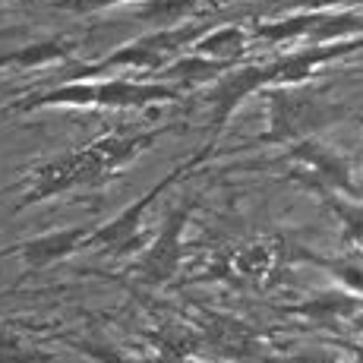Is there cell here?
<instances>
[{
	"mask_svg": "<svg viewBox=\"0 0 363 363\" xmlns=\"http://www.w3.org/2000/svg\"><path fill=\"white\" fill-rule=\"evenodd\" d=\"M259 95L265 104V130L253 139V145H294L300 139H313L323 130L338 127L354 114L345 101L332 99L325 89L310 82L272 86Z\"/></svg>",
	"mask_w": 363,
	"mask_h": 363,
	"instance_id": "6da1fadb",
	"label": "cell"
},
{
	"mask_svg": "<svg viewBox=\"0 0 363 363\" xmlns=\"http://www.w3.org/2000/svg\"><path fill=\"white\" fill-rule=\"evenodd\" d=\"M208 29H212V23H184V26H174V29H149L139 38L123 41L121 48L104 54L101 60H92V64H79V60L64 64V79H92V76L123 73V69H139V73H145V79H152L158 69H164L184 51H190L193 41L199 35H206Z\"/></svg>",
	"mask_w": 363,
	"mask_h": 363,
	"instance_id": "7a4b0ae2",
	"label": "cell"
},
{
	"mask_svg": "<svg viewBox=\"0 0 363 363\" xmlns=\"http://www.w3.org/2000/svg\"><path fill=\"white\" fill-rule=\"evenodd\" d=\"M212 149H215V143H208L206 149H199L193 158H186V162H180L174 171H167L164 177L158 180L152 190H145L136 202H130L127 208H121L111 221L95 225L92 237H89V250H101V253H111V256H130L133 250L139 253V250H143V221H145V212L152 208V202L162 199L164 193L184 177V174L196 171V167L212 155Z\"/></svg>",
	"mask_w": 363,
	"mask_h": 363,
	"instance_id": "3957f363",
	"label": "cell"
},
{
	"mask_svg": "<svg viewBox=\"0 0 363 363\" xmlns=\"http://www.w3.org/2000/svg\"><path fill=\"white\" fill-rule=\"evenodd\" d=\"M297 162L300 167L291 171V180H297L300 186H306L310 193H341V196L363 199V186L354 180V164L345 152L325 145L319 136L313 139H300V143L288 145V155L284 162Z\"/></svg>",
	"mask_w": 363,
	"mask_h": 363,
	"instance_id": "277c9868",
	"label": "cell"
},
{
	"mask_svg": "<svg viewBox=\"0 0 363 363\" xmlns=\"http://www.w3.org/2000/svg\"><path fill=\"white\" fill-rule=\"evenodd\" d=\"M174 130H177V123L152 127V130H114V133H104V136L92 139L89 145H82L89 190H101L104 184H111L117 174L127 171L139 155H145L158 139L167 136V133H174Z\"/></svg>",
	"mask_w": 363,
	"mask_h": 363,
	"instance_id": "5b68a950",
	"label": "cell"
},
{
	"mask_svg": "<svg viewBox=\"0 0 363 363\" xmlns=\"http://www.w3.org/2000/svg\"><path fill=\"white\" fill-rule=\"evenodd\" d=\"M193 212H196V202H184L180 208H171L167 218L162 221V231L155 234V240L145 243L139 250V259L133 262V275L145 284H167L174 275L180 272L184 265V256H186V247H184V231L190 225Z\"/></svg>",
	"mask_w": 363,
	"mask_h": 363,
	"instance_id": "8992f818",
	"label": "cell"
},
{
	"mask_svg": "<svg viewBox=\"0 0 363 363\" xmlns=\"http://www.w3.org/2000/svg\"><path fill=\"white\" fill-rule=\"evenodd\" d=\"M79 190L89 193V174H86V162H82V149L60 152L57 158L35 164L23 177V193H19V202L13 206V215L26 212V208L38 206V202L69 196V193Z\"/></svg>",
	"mask_w": 363,
	"mask_h": 363,
	"instance_id": "52a82bcc",
	"label": "cell"
},
{
	"mask_svg": "<svg viewBox=\"0 0 363 363\" xmlns=\"http://www.w3.org/2000/svg\"><path fill=\"white\" fill-rule=\"evenodd\" d=\"M95 225H73V228H54L29 240L10 243V247L0 250V259L6 256H19L23 259V272H19V281H29L35 272H45L51 265L69 259V256L89 250V237H92Z\"/></svg>",
	"mask_w": 363,
	"mask_h": 363,
	"instance_id": "ba28073f",
	"label": "cell"
},
{
	"mask_svg": "<svg viewBox=\"0 0 363 363\" xmlns=\"http://www.w3.org/2000/svg\"><path fill=\"white\" fill-rule=\"evenodd\" d=\"M269 89L265 79V64H237L228 69L221 79H215L208 86V92L202 95V101L208 104V127H212V139H218L225 127L231 123V117L247 104V99L259 95Z\"/></svg>",
	"mask_w": 363,
	"mask_h": 363,
	"instance_id": "9c48e42d",
	"label": "cell"
},
{
	"mask_svg": "<svg viewBox=\"0 0 363 363\" xmlns=\"http://www.w3.org/2000/svg\"><path fill=\"white\" fill-rule=\"evenodd\" d=\"M76 51H79V41L76 38L51 35V38H38V41H29V45L10 48V51H0V69L29 73V69L51 67V64H73Z\"/></svg>",
	"mask_w": 363,
	"mask_h": 363,
	"instance_id": "30bf717a",
	"label": "cell"
},
{
	"mask_svg": "<svg viewBox=\"0 0 363 363\" xmlns=\"http://www.w3.org/2000/svg\"><path fill=\"white\" fill-rule=\"evenodd\" d=\"M357 310H363V297L351 294V291H345V288L319 291V294L300 300V303L284 306L288 316H300L313 325H325V329H332V325H338V323L347 325Z\"/></svg>",
	"mask_w": 363,
	"mask_h": 363,
	"instance_id": "8fae6325",
	"label": "cell"
},
{
	"mask_svg": "<svg viewBox=\"0 0 363 363\" xmlns=\"http://www.w3.org/2000/svg\"><path fill=\"white\" fill-rule=\"evenodd\" d=\"M234 67L237 64H231V60H215V57H206V54H196V51H184L177 60H171L164 69H158L155 79L167 82V86H177L180 92H193V89L212 86L215 79H221V76Z\"/></svg>",
	"mask_w": 363,
	"mask_h": 363,
	"instance_id": "7c38bea8",
	"label": "cell"
},
{
	"mask_svg": "<svg viewBox=\"0 0 363 363\" xmlns=\"http://www.w3.org/2000/svg\"><path fill=\"white\" fill-rule=\"evenodd\" d=\"M250 38L253 32L240 23H228V26H218V29H208L206 35H199L193 41L190 51L196 54H206V57H215V60H231V64H240L250 51Z\"/></svg>",
	"mask_w": 363,
	"mask_h": 363,
	"instance_id": "4fadbf2b",
	"label": "cell"
},
{
	"mask_svg": "<svg viewBox=\"0 0 363 363\" xmlns=\"http://www.w3.org/2000/svg\"><path fill=\"white\" fill-rule=\"evenodd\" d=\"M199 4L202 0H139L130 6V16L152 29H174V26H184L186 16L199 10Z\"/></svg>",
	"mask_w": 363,
	"mask_h": 363,
	"instance_id": "5bb4252c",
	"label": "cell"
},
{
	"mask_svg": "<svg viewBox=\"0 0 363 363\" xmlns=\"http://www.w3.org/2000/svg\"><path fill=\"white\" fill-rule=\"evenodd\" d=\"M208 325H212V341L221 354L237 360H250L256 351H259V338L250 332V325L237 323L231 316H208Z\"/></svg>",
	"mask_w": 363,
	"mask_h": 363,
	"instance_id": "9a60e30c",
	"label": "cell"
},
{
	"mask_svg": "<svg viewBox=\"0 0 363 363\" xmlns=\"http://www.w3.org/2000/svg\"><path fill=\"white\" fill-rule=\"evenodd\" d=\"M323 206L338 218L341 225V247L345 250H363V199L341 196V193H319Z\"/></svg>",
	"mask_w": 363,
	"mask_h": 363,
	"instance_id": "2e32d148",
	"label": "cell"
},
{
	"mask_svg": "<svg viewBox=\"0 0 363 363\" xmlns=\"http://www.w3.org/2000/svg\"><path fill=\"white\" fill-rule=\"evenodd\" d=\"M294 259H303V262H316L323 265L325 272L338 281V288L351 291V294L363 297V259L354 253H338V256H316V253H306V250H300Z\"/></svg>",
	"mask_w": 363,
	"mask_h": 363,
	"instance_id": "e0dca14e",
	"label": "cell"
},
{
	"mask_svg": "<svg viewBox=\"0 0 363 363\" xmlns=\"http://www.w3.org/2000/svg\"><path fill=\"white\" fill-rule=\"evenodd\" d=\"M54 360H57L54 354L32 345L19 329L0 325V363H54Z\"/></svg>",
	"mask_w": 363,
	"mask_h": 363,
	"instance_id": "ac0fdd59",
	"label": "cell"
},
{
	"mask_svg": "<svg viewBox=\"0 0 363 363\" xmlns=\"http://www.w3.org/2000/svg\"><path fill=\"white\" fill-rule=\"evenodd\" d=\"M64 345L76 347V351L82 354V357L95 360V363H130L127 354H121L114 345H108V341H92V338H64Z\"/></svg>",
	"mask_w": 363,
	"mask_h": 363,
	"instance_id": "d6986e66",
	"label": "cell"
},
{
	"mask_svg": "<svg viewBox=\"0 0 363 363\" xmlns=\"http://www.w3.org/2000/svg\"><path fill=\"white\" fill-rule=\"evenodd\" d=\"M272 259H275L272 243H253V247H247L240 256H237V269H240L247 278H259L269 272Z\"/></svg>",
	"mask_w": 363,
	"mask_h": 363,
	"instance_id": "ffe728a7",
	"label": "cell"
},
{
	"mask_svg": "<svg viewBox=\"0 0 363 363\" xmlns=\"http://www.w3.org/2000/svg\"><path fill=\"white\" fill-rule=\"evenodd\" d=\"M57 10L64 13H76V16H92V13L101 10H114V6L123 4H139V0H51Z\"/></svg>",
	"mask_w": 363,
	"mask_h": 363,
	"instance_id": "44dd1931",
	"label": "cell"
},
{
	"mask_svg": "<svg viewBox=\"0 0 363 363\" xmlns=\"http://www.w3.org/2000/svg\"><path fill=\"white\" fill-rule=\"evenodd\" d=\"M272 363H341L332 351H303V354H291V357H278Z\"/></svg>",
	"mask_w": 363,
	"mask_h": 363,
	"instance_id": "7402d4cb",
	"label": "cell"
},
{
	"mask_svg": "<svg viewBox=\"0 0 363 363\" xmlns=\"http://www.w3.org/2000/svg\"><path fill=\"white\" fill-rule=\"evenodd\" d=\"M347 325H351V329L357 332V335H363V310L354 313V316H351V323H347Z\"/></svg>",
	"mask_w": 363,
	"mask_h": 363,
	"instance_id": "603a6c76",
	"label": "cell"
},
{
	"mask_svg": "<svg viewBox=\"0 0 363 363\" xmlns=\"http://www.w3.org/2000/svg\"><path fill=\"white\" fill-rule=\"evenodd\" d=\"M354 351V363H363V345H347Z\"/></svg>",
	"mask_w": 363,
	"mask_h": 363,
	"instance_id": "cb8c5ba5",
	"label": "cell"
},
{
	"mask_svg": "<svg viewBox=\"0 0 363 363\" xmlns=\"http://www.w3.org/2000/svg\"><path fill=\"white\" fill-rule=\"evenodd\" d=\"M4 4H6V0H0V6H4Z\"/></svg>",
	"mask_w": 363,
	"mask_h": 363,
	"instance_id": "d4e9b609",
	"label": "cell"
},
{
	"mask_svg": "<svg viewBox=\"0 0 363 363\" xmlns=\"http://www.w3.org/2000/svg\"><path fill=\"white\" fill-rule=\"evenodd\" d=\"M360 152H363V143H360Z\"/></svg>",
	"mask_w": 363,
	"mask_h": 363,
	"instance_id": "484cf974",
	"label": "cell"
},
{
	"mask_svg": "<svg viewBox=\"0 0 363 363\" xmlns=\"http://www.w3.org/2000/svg\"><path fill=\"white\" fill-rule=\"evenodd\" d=\"M193 363H199V360H193Z\"/></svg>",
	"mask_w": 363,
	"mask_h": 363,
	"instance_id": "4316f807",
	"label": "cell"
},
{
	"mask_svg": "<svg viewBox=\"0 0 363 363\" xmlns=\"http://www.w3.org/2000/svg\"><path fill=\"white\" fill-rule=\"evenodd\" d=\"M0 121H4V117H0Z\"/></svg>",
	"mask_w": 363,
	"mask_h": 363,
	"instance_id": "83f0119b",
	"label": "cell"
}]
</instances>
